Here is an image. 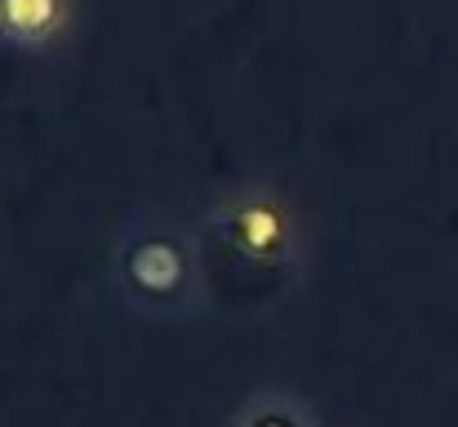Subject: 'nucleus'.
Segmentation results:
<instances>
[{
  "instance_id": "1",
  "label": "nucleus",
  "mask_w": 458,
  "mask_h": 427,
  "mask_svg": "<svg viewBox=\"0 0 458 427\" xmlns=\"http://www.w3.org/2000/svg\"><path fill=\"white\" fill-rule=\"evenodd\" d=\"M112 285L116 298L148 320L191 316L205 298L196 236L165 214H134L112 245Z\"/></svg>"
},
{
  "instance_id": "4",
  "label": "nucleus",
  "mask_w": 458,
  "mask_h": 427,
  "mask_svg": "<svg viewBox=\"0 0 458 427\" xmlns=\"http://www.w3.org/2000/svg\"><path fill=\"white\" fill-rule=\"evenodd\" d=\"M227 427H320V419H316V410L307 406L299 392L267 388V392L245 397Z\"/></svg>"
},
{
  "instance_id": "2",
  "label": "nucleus",
  "mask_w": 458,
  "mask_h": 427,
  "mask_svg": "<svg viewBox=\"0 0 458 427\" xmlns=\"http://www.w3.org/2000/svg\"><path fill=\"white\" fill-rule=\"evenodd\" d=\"M209 236L254 277H290L303 259V223L285 187L250 178L205 205Z\"/></svg>"
},
{
  "instance_id": "3",
  "label": "nucleus",
  "mask_w": 458,
  "mask_h": 427,
  "mask_svg": "<svg viewBox=\"0 0 458 427\" xmlns=\"http://www.w3.org/2000/svg\"><path fill=\"white\" fill-rule=\"evenodd\" d=\"M76 0H0V45L13 54H49L67 40Z\"/></svg>"
}]
</instances>
